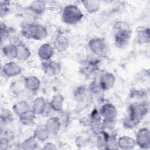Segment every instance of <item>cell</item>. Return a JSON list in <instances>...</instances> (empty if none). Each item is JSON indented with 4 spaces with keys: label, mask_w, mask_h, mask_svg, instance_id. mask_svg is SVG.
I'll use <instances>...</instances> for the list:
<instances>
[{
    "label": "cell",
    "mask_w": 150,
    "mask_h": 150,
    "mask_svg": "<svg viewBox=\"0 0 150 150\" xmlns=\"http://www.w3.org/2000/svg\"><path fill=\"white\" fill-rule=\"evenodd\" d=\"M21 34L27 39L43 40L47 38L48 32L43 25L32 22L25 23L22 26Z\"/></svg>",
    "instance_id": "obj_1"
},
{
    "label": "cell",
    "mask_w": 150,
    "mask_h": 150,
    "mask_svg": "<svg viewBox=\"0 0 150 150\" xmlns=\"http://www.w3.org/2000/svg\"><path fill=\"white\" fill-rule=\"evenodd\" d=\"M84 14L79 6L74 4H69L65 6L62 13V21L69 25L77 23L82 20Z\"/></svg>",
    "instance_id": "obj_2"
},
{
    "label": "cell",
    "mask_w": 150,
    "mask_h": 150,
    "mask_svg": "<svg viewBox=\"0 0 150 150\" xmlns=\"http://www.w3.org/2000/svg\"><path fill=\"white\" fill-rule=\"evenodd\" d=\"M149 111L148 102L146 101L131 104L128 108V116L139 124Z\"/></svg>",
    "instance_id": "obj_3"
},
{
    "label": "cell",
    "mask_w": 150,
    "mask_h": 150,
    "mask_svg": "<svg viewBox=\"0 0 150 150\" xmlns=\"http://www.w3.org/2000/svg\"><path fill=\"white\" fill-rule=\"evenodd\" d=\"M88 46L90 50L96 56L103 57L105 56L108 51V45L104 38L96 37L91 39Z\"/></svg>",
    "instance_id": "obj_4"
},
{
    "label": "cell",
    "mask_w": 150,
    "mask_h": 150,
    "mask_svg": "<svg viewBox=\"0 0 150 150\" xmlns=\"http://www.w3.org/2000/svg\"><path fill=\"white\" fill-rule=\"evenodd\" d=\"M115 30L116 32L114 36L115 46L119 48L127 46L132 37V30L128 28Z\"/></svg>",
    "instance_id": "obj_5"
},
{
    "label": "cell",
    "mask_w": 150,
    "mask_h": 150,
    "mask_svg": "<svg viewBox=\"0 0 150 150\" xmlns=\"http://www.w3.org/2000/svg\"><path fill=\"white\" fill-rule=\"evenodd\" d=\"M135 139L137 145L141 149H148L150 148V132L148 128L143 127L139 129Z\"/></svg>",
    "instance_id": "obj_6"
},
{
    "label": "cell",
    "mask_w": 150,
    "mask_h": 150,
    "mask_svg": "<svg viewBox=\"0 0 150 150\" xmlns=\"http://www.w3.org/2000/svg\"><path fill=\"white\" fill-rule=\"evenodd\" d=\"M42 69L46 75L53 77L60 74L62 70V66L59 62L50 59L47 61H43Z\"/></svg>",
    "instance_id": "obj_7"
},
{
    "label": "cell",
    "mask_w": 150,
    "mask_h": 150,
    "mask_svg": "<svg viewBox=\"0 0 150 150\" xmlns=\"http://www.w3.org/2000/svg\"><path fill=\"white\" fill-rule=\"evenodd\" d=\"M102 120L103 118L98 110L96 109L93 110L89 116V126L95 135L98 134L103 131Z\"/></svg>",
    "instance_id": "obj_8"
},
{
    "label": "cell",
    "mask_w": 150,
    "mask_h": 150,
    "mask_svg": "<svg viewBox=\"0 0 150 150\" xmlns=\"http://www.w3.org/2000/svg\"><path fill=\"white\" fill-rule=\"evenodd\" d=\"M100 60L96 58L87 59L81 64L80 72L85 76H90L98 69Z\"/></svg>",
    "instance_id": "obj_9"
},
{
    "label": "cell",
    "mask_w": 150,
    "mask_h": 150,
    "mask_svg": "<svg viewBox=\"0 0 150 150\" xmlns=\"http://www.w3.org/2000/svg\"><path fill=\"white\" fill-rule=\"evenodd\" d=\"M3 74L7 77H13L19 75L22 71V67L13 61L5 63L2 67Z\"/></svg>",
    "instance_id": "obj_10"
},
{
    "label": "cell",
    "mask_w": 150,
    "mask_h": 150,
    "mask_svg": "<svg viewBox=\"0 0 150 150\" xmlns=\"http://www.w3.org/2000/svg\"><path fill=\"white\" fill-rule=\"evenodd\" d=\"M98 111L103 119H116L118 115V110L116 107L111 103L103 104Z\"/></svg>",
    "instance_id": "obj_11"
},
{
    "label": "cell",
    "mask_w": 150,
    "mask_h": 150,
    "mask_svg": "<svg viewBox=\"0 0 150 150\" xmlns=\"http://www.w3.org/2000/svg\"><path fill=\"white\" fill-rule=\"evenodd\" d=\"M116 82V77L111 72H105L102 74L98 80L101 87L105 91L114 87Z\"/></svg>",
    "instance_id": "obj_12"
},
{
    "label": "cell",
    "mask_w": 150,
    "mask_h": 150,
    "mask_svg": "<svg viewBox=\"0 0 150 150\" xmlns=\"http://www.w3.org/2000/svg\"><path fill=\"white\" fill-rule=\"evenodd\" d=\"M104 90L101 87L98 82L93 81L88 88V94L90 98L94 101H99L104 98Z\"/></svg>",
    "instance_id": "obj_13"
},
{
    "label": "cell",
    "mask_w": 150,
    "mask_h": 150,
    "mask_svg": "<svg viewBox=\"0 0 150 150\" xmlns=\"http://www.w3.org/2000/svg\"><path fill=\"white\" fill-rule=\"evenodd\" d=\"M53 47L47 43L41 45L38 50V55L39 57L43 61L50 60L54 54Z\"/></svg>",
    "instance_id": "obj_14"
},
{
    "label": "cell",
    "mask_w": 150,
    "mask_h": 150,
    "mask_svg": "<svg viewBox=\"0 0 150 150\" xmlns=\"http://www.w3.org/2000/svg\"><path fill=\"white\" fill-rule=\"evenodd\" d=\"M44 125L50 134H56L61 128V120L58 117H50L46 121Z\"/></svg>",
    "instance_id": "obj_15"
},
{
    "label": "cell",
    "mask_w": 150,
    "mask_h": 150,
    "mask_svg": "<svg viewBox=\"0 0 150 150\" xmlns=\"http://www.w3.org/2000/svg\"><path fill=\"white\" fill-rule=\"evenodd\" d=\"M47 107V104L45 99L42 97L35 98L32 102L30 109L37 115H42L45 113Z\"/></svg>",
    "instance_id": "obj_16"
},
{
    "label": "cell",
    "mask_w": 150,
    "mask_h": 150,
    "mask_svg": "<svg viewBox=\"0 0 150 150\" xmlns=\"http://www.w3.org/2000/svg\"><path fill=\"white\" fill-rule=\"evenodd\" d=\"M69 46V41L68 39L63 35H57L53 42V47L54 50L59 52H62L66 50Z\"/></svg>",
    "instance_id": "obj_17"
},
{
    "label": "cell",
    "mask_w": 150,
    "mask_h": 150,
    "mask_svg": "<svg viewBox=\"0 0 150 150\" xmlns=\"http://www.w3.org/2000/svg\"><path fill=\"white\" fill-rule=\"evenodd\" d=\"M118 148L124 150H129L134 148L137 145L135 139L127 135L120 137L117 140Z\"/></svg>",
    "instance_id": "obj_18"
},
{
    "label": "cell",
    "mask_w": 150,
    "mask_h": 150,
    "mask_svg": "<svg viewBox=\"0 0 150 150\" xmlns=\"http://www.w3.org/2000/svg\"><path fill=\"white\" fill-rule=\"evenodd\" d=\"M25 87L27 90L32 91H37L40 87V81L35 76H28L24 79Z\"/></svg>",
    "instance_id": "obj_19"
},
{
    "label": "cell",
    "mask_w": 150,
    "mask_h": 150,
    "mask_svg": "<svg viewBox=\"0 0 150 150\" xmlns=\"http://www.w3.org/2000/svg\"><path fill=\"white\" fill-rule=\"evenodd\" d=\"M64 97L61 94H56L54 95L50 101L49 103V105L51 110L55 112H61L63 108Z\"/></svg>",
    "instance_id": "obj_20"
},
{
    "label": "cell",
    "mask_w": 150,
    "mask_h": 150,
    "mask_svg": "<svg viewBox=\"0 0 150 150\" xmlns=\"http://www.w3.org/2000/svg\"><path fill=\"white\" fill-rule=\"evenodd\" d=\"M28 8L34 14L41 15L46 11V3L43 1H33L30 3Z\"/></svg>",
    "instance_id": "obj_21"
},
{
    "label": "cell",
    "mask_w": 150,
    "mask_h": 150,
    "mask_svg": "<svg viewBox=\"0 0 150 150\" xmlns=\"http://www.w3.org/2000/svg\"><path fill=\"white\" fill-rule=\"evenodd\" d=\"M137 42L139 44L149 43L150 40V31L148 27H141L137 30Z\"/></svg>",
    "instance_id": "obj_22"
},
{
    "label": "cell",
    "mask_w": 150,
    "mask_h": 150,
    "mask_svg": "<svg viewBox=\"0 0 150 150\" xmlns=\"http://www.w3.org/2000/svg\"><path fill=\"white\" fill-rule=\"evenodd\" d=\"M4 56L9 60L17 59L18 56V47L12 43L4 45L2 48Z\"/></svg>",
    "instance_id": "obj_23"
},
{
    "label": "cell",
    "mask_w": 150,
    "mask_h": 150,
    "mask_svg": "<svg viewBox=\"0 0 150 150\" xmlns=\"http://www.w3.org/2000/svg\"><path fill=\"white\" fill-rule=\"evenodd\" d=\"M50 133L45 125L38 126L33 131V137L38 141L40 142H45L49 137Z\"/></svg>",
    "instance_id": "obj_24"
},
{
    "label": "cell",
    "mask_w": 150,
    "mask_h": 150,
    "mask_svg": "<svg viewBox=\"0 0 150 150\" xmlns=\"http://www.w3.org/2000/svg\"><path fill=\"white\" fill-rule=\"evenodd\" d=\"M30 110V107L25 100H22L16 103L12 106L13 112L18 117Z\"/></svg>",
    "instance_id": "obj_25"
},
{
    "label": "cell",
    "mask_w": 150,
    "mask_h": 150,
    "mask_svg": "<svg viewBox=\"0 0 150 150\" xmlns=\"http://www.w3.org/2000/svg\"><path fill=\"white\" fill-rule=\"evenodd\" d=\"M14 133L10 130H1V149H6L9 143L14 139Z\"/></svg>",
    "instance_id": "obj_26"
},
{
    "label": "cell",
    "mask_w": 150,
    "mask_h": 150,
    "mask_svg": "<svg viewBox=\"0 0 150 150\" xmlns=\"http://www.w3.org/2000/svg\"><path fill=\"white\" fill-rule=\"evenodd\" d=\"M81 2L88 13L92 14L96 13L100 9L101 4L98 1H81Z\"/></svg>",
    "instance_id": "obj_27"
},
{
    "label": "cell",
    "mask_w": 150,
    "mask_h": 150,
    "mask_svg": "<svg viewBox=\"0 0 150 150\" xmlns=\"http://www.w3.org/2000/svg\"><path fill=\"white\" fill-rule=\"evenodd\" d=\"M36 115L30 109L26 112L19 117V119L22 124L26 126H30L34 124Z\"/></svg>",
    "instance_id": "obj_28"
},
{
    "label": "cell",
    "mask_w": 150,
    "mask_h": 150,
    "mask_svg": "<svg viewBox=\"0 0 150 150\" xmlns=\"http://www.w3.org/2000/svg\"><path fill=\"white\" fill-rule=\"evenodd\" d=\"M18 47V56L17 59L22 61L27 60L31 56L30 49L23 43L17 46Z\"/></svg>",
    "instance_id": "obj_29"
},
{
    "label": "cell",
    "mask_w": 150,
    "mask_h": 150,
    "mask_svg": "<svg viewBox=\"0 0 150 150\" xmlns=\"http://www.w3.org/2000/svg\"><path fill=\"white\" fill-rule=\"evenodd\" d=\"M38 141L32 136L25 139L20 145L21 149L23 150H33L37 148Z\"/></svg>",
    "instance_id": "obj_30"
},
{
    "label": "cell",
    "mask_w": 150,
    "mask_h": 150,
    "mask_svg": "<svg viewBox=\"0 0 150 150\" xmlns=\"http://www.w3.org/2000/svg\"><path fill=\"white\" fill-rule=\"evenodd\" d=\"M87 94V89L84 86H80L77 87L73 92V96L74 99L77 102H82L86 98Z\"/></svg>",
    "instance_id": "obj_31"
},
{
    "label": "cell",
    "mask_w": 150,
    "mask_h": 150,
    "mask_svg": "<svg viewBox=\"0 0 150 150\" xmlns=\"http://www.w3.org/2000/svg\"><path fill=\"white\" fill-rule=\"evenodd\" d=\"M0 118L1 125L7 124L12 121L13 119V113L7 108H2L1 110Z\"/></svg>",
    "instance_id": "obj_32"
},
{
    "label": "cell",
    "mask_w": 150,
    "mask_h": 150,
    "mask_svg": "<svg viewBox=\"0 0 150 150\" xmlns=\"http://www.w3.org/2000/svg\"><path fill=\"white\" fill-rule=\"evenodd\" d=\"M25 87L24 80L23 81H13L11 86V90L13 93L19 94L24 90Z\"/></svg>",
    "instance_id": "obj_33"
},
{
    "label": "cell",
    "mask_w": 150,
    "mask_h": 150,
    "mask_svg": "<svg viewBox=\"0 0 150 150\" xmlns=\"http://www.w3.org/2000/svg\"><path fill=\"white\" fill-rule=\"evenodd\" d=\"M116 125V119H103L102 129L105 131H112Z\"/></svg>",
    "instance_id": "obj_34"
},
{
    "label": "cell",
    "mask_w": 150,
    "mask_h": 150,
    "mask_svg": "<svg viewBox=\"0 0 150 150\" xmlns=\"http://www.w3.org/2000/svg\"><path fill=\"white\" fill-rule=\"evenodd\" d=\"M90 142V138L83 135H79L75 139V144L79 148H83L87 146Z\"/></svg>",
    "instance_id": "obj_35"
},
{
    "label": "cell",
    "mask_w": 150,
    "mask_h": 150,
    "mask_svg": "<svg viewBox=\"0 0 150 150\" xmlns=\"http://www.w3.org/2000/svg\"><path fill=\"white\" fill-rule=\"evenodd\" d=\"M117 137L114 134H110L108 136L106 144L107 149H118Z\"/></svg>",
    "instance_id": "obj_36"
},
{
    "label": "cell",
    "mask_w": 150,
    "mask_h": 150,
    "mask_svg": "<svg viewBox=\"0 0 150 150\" xmlns=\"http://www.w3.org/2000/svg\"><path fill=\"white\" fill-rule=\"evenodd\" d=\"M10 29L5 23H1L0 26V33H1V44L5 42L10 36Z\"/></svg>",
    "instance_id": "obj_37"
},
{
    "label": "cell",
    "mask_w": 150,
    "mask_h": 150,
    "mask_svg": "<svg viewBox=\"0 0 150 150\" xmlns=\"http://www.w3.org/2000/svg\"><path fill=\"white\" fill-rule=\"evenodd\" d=\"M139 124L128 115L126 116L122 121V125L126 129H132Z\"/></svg>",
    "instance_id": "obj_38"
},
{
    "label": "cell",
    "mask_w": 150,
    "mask_h": 150,
    "mask_svg": "<svg viewBox=\"0 0 150 150\" xmlns=\"http://www.w3.org/2000/svg\"><path fill=\"white\" fill-rule=\"evenodd\" d=\"M10 2L8 1H0V15L1 18L5 17L9 12Z\"/></svg>",
    "instance_id": "obj_39"
},
{
    "label": "cell",
    "mask_w": 150,
    "mask_h": 150,
    "mask_svg": "<svg viewBox=\"0 0 150 150\" xmlns=\"http://www.w3.org/2000/svg\"><path fill=\"white\" fill-rule=\"evenodd\" d=\"M42 149L45 150H55L57 149V147L54 144L49 142L45 144Z\"/></svg>",
    "instance_id": "obj_40"
}]
</instances>
